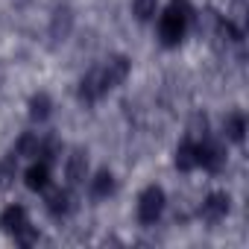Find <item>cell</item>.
<instances>
[{
  "instance_id": "1",
  "label": "cell",
  "mask_w": 249,
  "mask_h": 249,
  "mask_svg": "<svg viewBox=\"0 0 249 249\" xmlns=\"http://www.w3.org/2000/svg\"><path fill=\"white\" fill-rule=\"evenodd\" d=\"M129 73V59L126 56H111L106 62H100L94 71H88L79 82V100L82 103H97L103 94H108L111 88H117Z\"/></svg>"
},
{
  "instance_id": "2",
  "label": "cell",
  "mask_w": 249,
  "mask_h": 249,
  "mask_svg": "<svg viewBox=\"0 0 249 249\" xmlns=\"http://www.w3.org/2000/svg\"><path fill=\"white\" fill-rule=\"evenodd\" d=\"M188 24H191V9L185 0H170V6L161 12L159 18V38L164 47H176L185 33H188Z\"/></svg>"
},
{
  "instance_id": "3",
  "label": "cell",
  "mask_w": 249,
  "mask_h": 249,
  "mask_svg": "<svg viewBox=\"0 0 249 249\" xmlns=\"http://www.w3.org/2000/svg\"><path fill=\"white\" fill-rule=\"evenodd\" d=\"M0 226H3V231L12 234L18 243H33L36 240V231L30 229V217H27L24 205H9L0 214Z\"/></svg>"
},
{
  "instance_id": "4",
  "label": "cell",
  "mask_w": 249,
  "mask_h": 249,
  "mask_svg": "<svg viewBox=\"0 0 249 249\" xmlns=\"http://www.w3.org/2000/svg\"><path fill=\"white\" fill-rule=\"evenodd\" d=\"M161 211H164V191H161L159 185L144 188L141 196H138V220H141L144 226H153V223L161 217Z\"/></svg>"
},
{
  "instance_id": "5",
  "label": "cell",
  "mask_w": 249,
  "mask_h": 249,
  "mask_svg": "<svg viewBox=\"0 0 249 249\" xmlns=\"http://www.w3.org/2000/svg\"><path fill=\"white\" fill-rule=\"evenodd\" d=\"M24 182H27V188H30V191H44V188L50 185V164H47L44 159H41V161H36L33 167H27Z\"/></svg>"
},
{
  "instance_id": "6",
  "label": "cell",
  "mask_w": 249,
  "mask_h": 249,
  "mask_svg": "<svg viewBox=\"0 0 249 249\" xmlns=\"http://www.w3.org/2000/svg\"><path fill=\"white\" fill-rule=\"evenodd\" d=\"M208 223H217L229 214V196L226 194H211L205 202H202V211H199Z\"/></svg>"
},
{
  "instance_id": "7",
  "label": "cell",
  "mask_w": 249,
  "mask_h": 249,
  "mask_svg": "<svg viewBox=\"0 0 249 249\" xmlns=\"http://www.w3.org/2000/svg\"><path fill=\"white\" fill-rule=\"evenodd\" d=\"M85 170H88V161H85V153L76 150L71 159H68V182L71 185H79L85 179Z\"/></svg>"
},
{
  "instance_id": "8",
  "label": "cell",
  "mask_w": 249,
  "mask_h": 249,
  "mask_svg": "<svg viewBox=\"0 0 249 249\" xmlns=\"http://www.w3.org/2000/svg\"><path fill=\"white\" fill-rule=\"evenodd\" d=\"M243 132H246V117H243V111L229 114V117H226V138L243 141Z\"/></svg>"
},
{
  "instance_id": "9",
  "label": "cell",
  "mask_w": 249,
  "mask_h": 249,
  "mask_svg": "<svg viewBox=\"0 0 249 249\" xmlns=\"http://www.w3.org/2000/svg\"><path fill=\"white\" fill-rule=\"evenodd\" d=\"M114 191V179H111V173L108 170H100L97 176H94V182H91V194L97 196V199H103V196H108Z\"/></svg>"
},
{
  "instance_id": "10",
  "label": "cell",
  "mask_w": 249,
  "mask_h": 249,
  "mask_svg": "<svg viewBox=\"0 0 249 249\" xmlns=\"http://www.w3.org/2000/svg\"><path fill=\"white\" fill-rule=\"evenodd\" d=\"M47 208H50V214H65L68 208H71V196H68V191H56V194H50L47 196Z\"/></svg>"
},
{
  "instance_id": "11",
  "label": "cell",
  "mask_w": 249,
  "mask_h": 249,
  "mask_svg": "<svg viewBox=\"0 0 249 249\" xmlns=\"http://www.w3.org/2000/svg\"><path fill=\"white\" fill-rule=\"evenodd\" d=\"M132 9H135L138 21H153L156 9H159V0H132Z\"/></svg>"
},
{
  "instance_id": "12",
  "label": "cell",
  "mask_w": 249,
  "mask_h": 249,
  "mask_svg": "<svg viewBox=\"0 0 249 249\" xmlns=\"http://www.w3.org/2000/svg\"><path fill=\"white\" fill-rule=\"evenodd\" d=\"M47 114H50V97H47V94H38V97H33L30 117H33V120H44Z\"/></svg>"
}]
</instances>
